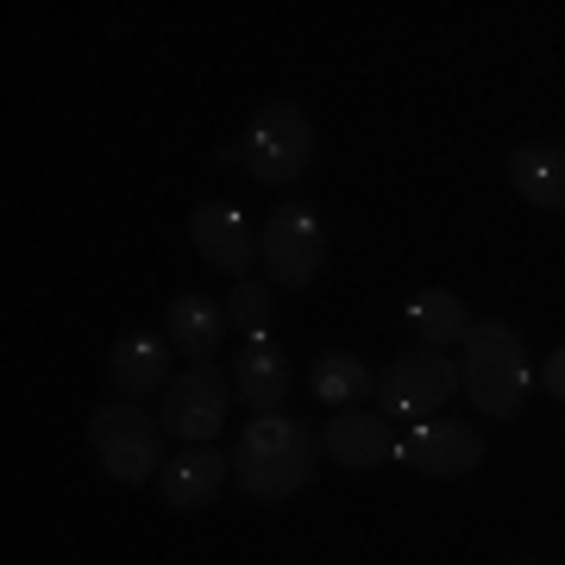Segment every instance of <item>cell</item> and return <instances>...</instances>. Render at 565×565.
<instances>
[{"mask_svg": "<svg viewBox=\"0 0 565 565\" xmlns=\"http://www.w3.org/2000/svg\"><path fill=\"white\" fill-rule=\"evenodd\" d=\"M189 239H195V252H202L214 270H226V277H245L252 258H258V233L245 221V207H233V202L195 207V214H189Z\"/></svg>", "mask_w": 565, "mask_h": 565, "instance_id": "obj_10", "label": "cell"}, {"mask_svg": "<svg viewBox=\"0 0 565 565\" xmlns=\"http://www.w3.org/2000/svg\"><path fill=\"white\" fill-rule=\"evenodd\" d=\"M327 446L321 434L296 415H252L245 434L233 440V484L252 503H289L315 484V459Z\"/></svg>", "mask_w": 565, "mask_h": 565, "instance_id": "obj_1", "label": "cell"}, {"mask_svg": "<svg viewBox=\"0 0 565 565\" xmlns=\"http://www.w3.org/2000/svg\"><path fill=\"white\" fill-rule=\"evenodd\" d=\"M509 189L546 214H565V145H515L509 151Z\"/></svg>", "mask_w": 565, "mask_h": 565, "instance_id": "obj_15", "label": "cell"}, {"mask_svg": "<svg viewBox=\"0 0 565 565\" xmlns=\"http://www.w3.org/2000/svg\"><path fill=\"white\" fill-rule=\"evenodd\" d=\"M452 396H459V364L446 359V352H427V345L396 352L384 364V377H377V408L384 415H403L408 427L434 422Z\"/></svg>", "mask_w": 565, "mask_h": 565, "instance_id": "obj_5", "label": "cell"}, {"mask_svg": "<svg viewBox=\"0 0 565 565\" xmlns=\"http://www.w3.org/2000/svg\"><path fill=\"white\" fill-rule=\"evenodd\" d=\"M226 422V377L214 364H189L182 377H170L163 390V434L182 446H214Z\"/></svg>", "mask_w": 565, "mask_h": 565, "instance_id": "obj_7", "label": "cell"}, {"mask_svg": "<svg viewBox=\"0 0 565 565\" xmlns=\"http://www.w3.org/2000/svg\"><path fill=\"white\" fill-rule=\"evenodd\" d=\"M221 163L270 182V189H289L315 163V126H308V114L296 102H264L252 114V126L239 132V145L221 151Z\"/></svg>", "mask_w": 565, "mask_h": 565, "instance_id": "obj_3", "label": "cell"}, {"mask_svg": "<svg viewBox=\"0 0 565 565\" xmlns=\"http://www.w3.org/2000/svg\"><path fill=\"white\" fill-rule=\"evenodd\" d=\"M308 390H315V403H327V408H364L377 396V377H371V364L352 359V352H327V359H315V371H308Z\"/></svg>", "mask_w": 565, "mask_h": 565, "instance_id": "obj_17", "label": "cell"}, {"mask_svg": "<svg viewBox=\"0 0 565 565\" xmlns=\"http://www.w3.org/2000/svg\"><path fill=\"white\" fill-rule=\"evenodd\" d=\"M534 384H541V364L527 359L522 333L509 321H471L459 364V390L471 396V408L490 415V422H515L534 396Z\"/></svg>", "mask_w": 565, "mask_h": 565, "instance_id": "obj_2", "label": "cell"}, {"mask_svg": "<svg viewBox=\"0 0 565 565\" xmlns=\"http://www.w3.org/2000/svg\"><path fill=\"white\" fill-rule=\"evenodd\" d=\"M258 252H264V277L277 282V289H308V282L321 277V264H327V226H321V214H315L308 202L270 207Z\"/></svg>", "mask_w": 565, "mask_h": 565, "instance_id": "obj_6", "label": "cell"}, {"mask_svg": "<svg viewBox=\"0 0 565 565\" xmlns=\"http://www.w3.org/2000/svg\"><path fill=\"white\" fill-rule=\"evenodd\" d=\"M270 282H258V277H239L233 282V296H226V321L245 333V345H264L270 340Z\"/></svg>", "mask_w": 565, "mask_h": 565, "instance_id": "obj_18", "label": "cell"}, {"mask_svg": "<svg viewBox=\"0 0 565 565\" xmlns=\"http://www.w3.org/2000/svg\"><path fill=\"white\" fill-rule=\"evenodd\" d=\"M541 390L565 403V340L553 345V352H546V364H541Z\"/></svg>", "mask_w": 565, "mask_h": 565, "instance_id": "obj_19", "label": "cell"}, {"mask_svg": "<svg viewBox=\"0 0 565 565\" xmlns=\"http://www.w3.org/2000/svg\"><path fill=\"white\" fill-rule=\"evenodd\" d=\"M226 484H233V452H221V446H182L177 459L158 471L163 509H182V515L207 509Z\"/></svg>", "mask_w": 565, "mask_h": 565, "instance_id": "obj_9", "label": "cell"}, {"mask_svg": "<svg viewBox=\"0 0 565 565\" xmlns=\"http://www.w3.org/2000/svg\"><path fill=\"white\" fill-rule=\"evenodd\" d=\"M403 321L415 327V340H422L427 352L465 345V333H471V315H465V302L452 296V289H415L408 308H403Z\"/></svg>", "mask_w": 565, "mask_h": 565, "instance_id": "obj_16", "label": "cell"}, {"mask_svg": "<svg viewBox=\"0 0 565 565\" xmlns=\"http://www.w3.org/2000/svg\"><path fill=\"white\" fill-rule=\"evenodd\" d=\"M88 452L114 484H158L163 459V422L139 403H107L88 415Z\"/></svg>", "mask_w": 565, "mask_h": 565, "instance_id": "obj_4", "label": "cell"}, {"mask_svg": "<svg viewBox=\"0 0 565 565\" xmlns=\"http://www.w3.org/2000/svg\"><path fill=\"white\" fill-rule=\"evenodd\" d=\"M321 446H327V459L345 465V471H377L384 459H396V434L371 408H333Z\"/></svg>", "mask_w": 565, "mask_h": 565, "instance_id": "obj_12", "label": "cell"}, {"mask_svg": "<svg viewBox=\"0 0 565 565\" xmlns=\"http://www.w3.org/2000/svg\"><path fill=\"white\" fill-rule=\"evenodd\" d=\"M107 384L120 390V403H145V396L170 390V340L151 333V327L120 333L114 352H107Z\"/></svg>", "mask_w": 565, "mask_h": 565, "instance_id": "obj_11", "label": "cell"}, {"mask_svg": "<svg viewBox=\"0 0 565 565\" xmlns=\"http://www.w3.org/2000/svg\"><path fill=\"white\" fill-rule=\"evenodd\" d=\"M289 390H296V364H289V352H282L277 340L245 345L239 359H233V396H239L252 415H277Z\"/></svg>", "mask_w": 565, "mask_h": 565, "instance_id": "obj_13", "label": "cell"}, {"mask_svg": "<svg viewBox=\"0 0 565 565\" xmlns=\"http://www.w3.org/2000/svg\"><path fill=\"white\" fill-rule=\"evenodd\" d=\"M226 327H233L226 321V302H207V296H195V289L163 308V340H170V352H182L189 364H214Z\"/></svg>", "mask_w": 565, "mask_h": 565, "instance_id": "obj_14", "label": "cell"}, {"mask_svg": "<svg viewBox=\"0 0 565 565\" xmlns=\"http://www.w3.org/2000/svg\"><path fill=\"white\" fill-rule=\"evenodd\" d=\"M396 459L415 465L422 478H465V471L484 465V434L465 427V422L434 415V422H415L403 440H396Z\"/></svg>", "mask_w": 565, "mask_h": 565, "instance_id": "obj_8", "label": "cell"}]
</instances>
